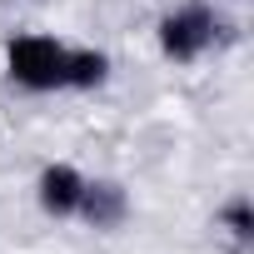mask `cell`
I'll return each mask as SVG.
<instances>
[{
    "label": "cell",
    "mask_w": 254,
    "mask_h": 254,
    "mask_svg": "<svg viewBox=\"0 0 254 254\" xmlns=\"http://www.w3.org/2000/svg\"><path fill=\"white\" fill-rule=\"evenodd\" d=\"M105 70H110V60H105L100 50H70V60H65V85L90 90V85L105 80Z\"/></svg>",
    "instance_id": "cell-5"
},
{
    "label": "cell",
    "mask_w": 254,
    "mask_h": 254,
    "mask_svg": "<svg viewBox=\"0 0 254 254\" xmlns=\"http://www.w3.org/2000/svg\"><path fill=\"white\" fill-rule=\"evenodd\" d=\"M209 40H214V15H209V5H180L175 15L160 20V50H165L170 60H194Z\"/></svg>",
    "instance_id": "cell-2"
},
{
    "label": "cell",
    "mask_w": 254,
    "mask_h": 254,
    "mask_svg": "<svg viewBox=\"0 0 254 254\" xmlns=\"http://www.w3.org/2000/svg\"><path fill=\"white\" fill-rule=\"evenodd\" d=\"M95 229H115L120 219H125V190L120 185H110V180H100V185H85V194H80V204H75Z\"/></svg>",
    "instance_id": "cell-4"
},
{
    "label": "cell",
    "mask_w": 254,
    "mask_h": 254,
    "mask_svg": "<svg viewBox=\"0 0 254 254\" xmlns=\"http://www.w3.org/2000/svg\"><path fill=\"white\" fill-rule=\"evenodd\" d=\"M224 219H229V229H234L239 239H249V229H254V219H249V199H234V204L224 209Z\"/></svg>",
    "instance_id": "cell-6"
},
{
    "label": "cell",
    "mask_w": 254,
    "mask_h": 254,
    "mask_svg": "<svg viewBox=\"0 0 254 254\" xmlns=\"http://www.w3.org/2000/svg\"><path fill=\"white\" fill-rule=\"evenodd\" d=\"M80 194H85V180H80L75 165H50L40 175V204H45V214H75Z\"/></svg>",
    "instance_id": "cell-3"
},
{
    "label": "cell",
    "mask_w": 254,
    "mask_h": 254,
    "mask_svg": "<svg viewBox=\"0 0 254 254\" xmlns=\"http://www.w3.org/2000/svg\"><path fill=\"white\" fill-rule=\"evenodd\" d=\"M65 60H70V50L55 45V40H45V35H20V40H10V75H15L20 85H30V90H55V85H65Z\"/></svg>",
    "instance_id": "cell-1"
}]
</instances>
